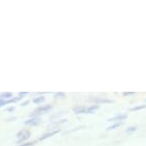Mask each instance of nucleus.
Instances as JSON below:
<instances>
[{
  "label": "nucleus",
  "instance_id": "obj_15",
  "mask_svg": "<svg viewBox=\"0 0 146 146\" xmlns=\"http://www.w3.org/2000/svg\"><path fill=\"white\" fill-rule=\"evenodd\" d=\"M36 141H29V142H24V143H21V144H19L18 146H33L35 145Z\"/></svg>",
  "mask_w": 146,
  "mask_h": 146
},
{
  "label": "nucleus",
  "instance_id": "obj_14",
  "mask_svg": "<svg viewBox=\"0 0 146 146\" xmlns=\"http://www.w3.org/2000/svg\"><path fill=\"white\" fill-rule=\"evenodd\" d=\"M137 130V127H135V126H130V127H128L126 129V133L128 135H132L134 134V132H136Z\"/></svg>",
  "mask_w": 146,
  "mask_h": 146
},
{
  "label": "nucleus",
  "instance_id": "obj_6",
  "mask_svg": "<svg viewBox=\"0 0 146 146\" xmlns=\"http://www.w3.org/2000/svg\"><path fill=\"white\" fill-rule=\"evenodd\" d=\"M60 132V130H54V131H51V132H48V133L42 135L39 139H38V141H42V140H45L47 139H49V137L54 136V135H57Z\"/></svg>",
  "mask_w": 146,
  "mask_h": 146
},
{
  "label": "nucleus",
  "instance_id": "obj_3",
  "mask_svg": "<svg viewBox=\"0 0 146 146\" xmlns=\"http://www.w3.org/2000/svg\"><path fill=\"white\" fill-rule=\"evenodd\" d=\"M128 115L126 114H119V115H117L113 117H110L107 119L108 122H122V120H124L127 118Z\"/></svg>",
  "mask_w": 146,
  "mask_h": 146
},
{
  "label": "nucleus",
  "instance_id": "obj_5",
  "mask_svg": "<svg viewBox=\"0 0 146 146\" xmlns=\"http://www.w3.org/2000/svg\"><path fill=\"white\" fill-rule=\"evenodd\" d=\"M90 101H93V102H95L96 104H102V103H113L114 102V100H108V98H91Z\"/></svg>",
  "mask_w": 146,
  "mask_h": 146
},
{
  "label": "nucleus",
  "instance_id": "obj_18",
  "mask_svg": "<svg viewBox=\"0 0 146 146\" xmlns=\"http://www.w3.org/2000/svg\"><path fill=\"white\" fill-rule=\"evenodd\" d=\"M28 94H29L28 92H20L18 94V96H20V98H24V96H26Z\"/></svg>",
  "mask_w": 146,
  "mask_h": 146
},
{
  "label": "nucleus",
  "instance_id": "obj_4",
  "mask_svg": "<svg viewBox=\"0 0 146 146\" xmlns=\"http://www.w3.org/2000/svg\"><path fill=\"white\" fill-rule=\"evenodd\" d=\"M40 123H41V119L39 117H31L24 121V124L27 126H38Z\"/></svg>",
  "mask_w": 146,
  "mask_h": 146
},
{
  "label": "nucleus",
  "instance_id": "obj_10",
  "mask_svg": "<svg viewBox=\"0 0 146 146\" xmlns=\"http://www.w3.org/2000/svg\"><path fill=\"white\" fill-rule=\"evenodd\" d=\"M46 100V98H44L43 96H35V98H33V102H34L35 104H40L44 102V101Z\"/></svg>",
  "mask_w": 146,
  "mask_h": 146
},
{
  "label": "nucleus",
  "instance_id": "obj_16",
  "mask_svg": "<svg viewBox=\"0 0 146 146\" xmlns=\"http://www.w3.org/2000/svg\"><path fill=\"white\" fill-rule=\"evenodd\" d=\"M15 106H9V107H7V109H6V111L7 112H9V113H13V111H15Z\"/></svg>",
  "mask_w": 146,
  "mask_h": 146
},
{
  "label": "nucleus",
  "instance_id": "obj_12",
  "mask_svg": "<svg viewBox=\"0 0 146 146\" xmlns=\"http://www.w3.org/2000/svg\"><path fill=\"white\" fill-rule=\"evenodd\" d=\"M145 108H146V105H145V104H143V105L135 106V107H133V108H130V109H129V111L135 112V111H139V110H142V109H145Z\"/></svg>",
  "mask_w": 146,
  "mask_h": 146
},
{
  "label": "nucleus",
  "instance_id": "obj_2",
  "mask_svg": "<svg viewBox=\"0 0 146 146\" xmlns=\"http://www.w3.org/2000/svg\"><path fill=\"white\" fill-rule=\"evenodd\" d=\"M30 137H31V131L28 130V129H22L16 134V137H17L16 143L18 145L21 144V143H24Z\"/></svg>",
  "mask_w": 146,
  "mask_h": 146
},
{
  "label": "nucleus",
  "instance_id": "obj_20",
  "mask_svg": "<svg viewBox=\"0 0 146 146\" xmlns=\"http://www.w3.org/2000/svg\"><path fill=\"white\" fill-rule=\"evenodd\" d=\"M145 101H146V100H145Z\"/></svg>",
  "mask_w": 146,
  "mask_h": 146
},
{
  "label": "nucleus",
  "instance_id": "obj_19",
  "mask_svg": "<svg viewBox=\"0 0 146 146\" xmlns=\"http://www.w3.org/2000/svg\"><path fill=\"white\" fill-rule=\"evenodd\" d=\"M29 103H30V100H25V101H23V102H21V103H20V106L25 107V106L28 105Z\"/></svg>",
  "mask_w": 146,
  "mask_h": 146
},
{
  "label": "nucleus",
  "instance_id": "obj_7",
  "mask_svg": "<svg viewBox=\"0 0 146 146\" xmlns=\"http://www.w3.org/2000/svg\"><path fill=\"white\" fill-rule=\"evenodd\" d=\"M100 108V106L98 104H94V105H91L89 107H86V111H85V114H94L96 110H98Z\"/></svg>",
  "mask_w": 146,
  "mask_h": 146
},
{
  "label": "nucleus",
  "instance_id": "obj_11",
  "mask_svg": "<svg viewBox=\"0 0 146 146\" xmlns=\"http://www.w3.org/2000/svg\"><path fill=\"white\" fill-rule=\"evenodd\" d=\"M121 125H123V122H115V123H114L113 125L109 126V127H107V128H106V131L115 130V129L118 128V127H119V126H121Z\"/></svg>",
  "mask_w": 146,
  "mask_h": 146
},
{
  "label": "nucleus",
  "instance_id": "obj_9",
  "mask_svg": "<svg viewBox=\"0 0 146 146\" xmlns=\"http://www.w3.org/2000/svg\"><path fill=\"white\" fill-rule=\"evenodd\" d=\"M13 98V93L11 92H4V93H1L0 94V98L1 100H10V98Z\"/></svg>",
  "mask_w": 146,
  "mask_h": 146
},
{
  "label": "nucleus",
  "instance_id": "obj_1",
  "mask_svg": "<svg viewBox=\"0 0 146 146\" xmlns=\"http://www.w3.org/2000/svg\"><path fill=\"white\" fill-rule=\"evenodd\" d=\"M53 109V105L51 104H45V105H41L37 107L34 112L31 114V117H39L41 115H45L48 112H50Z\"/></svg>",
  "mask_w": 146,
  "mask_h": 146
},
{
  "label": "nucleus",
  "instance_id": "obj_17",
  "mask_svg": "<svg viewBox=\"0 0 146 146\" xmlns=\"http://www.w3.org/2000/svg\"><path fill=\"white\" fill-rule=\"evenodd\" d=\"M135 92H124V93H122V95H123V96H133V95H135Z\"/></svg>",
  "mask_w": 146,
  "mask_h": 146
},
{
  "label": "nucleus",
  "instance_id": "obj_13",
  "mask_svg": "<svg viewBox=\"0 0 146 146\" xmlns=\"http://www.w3.org/2000/svg\"><path fill=\"white\" fill-rule=\"evenodd\" d=\"M65 96H66V95L64 93H62V92H57V93L54 94V98H64Z\"/></svg>",
  "mask_w": 146,
  "mask_h": 146
},
{
  "label": "nucleus",
  "instance_id": "obj_8",
  "mask_svg": "<svg viewBox=\"0 0 146 146\" xmlns=\"http://www.w3.org/2000/svg\"><path fill=\"white\" fill-rule=\"evenodd\" d=\"M86 111V107L85 106H76L74 108V112L76 115H80V114H85Z\"/></svg>",
  "mask_w": 146,
  "mask_h": 146
}]
</instances>
